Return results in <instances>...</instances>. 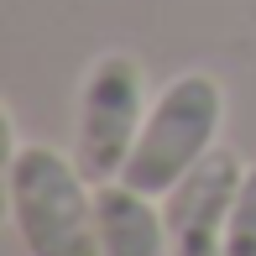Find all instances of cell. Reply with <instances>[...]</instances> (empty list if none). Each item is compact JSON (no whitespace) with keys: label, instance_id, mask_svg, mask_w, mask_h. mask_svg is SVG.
Returning <instances> with one entry per match:
<instances>
[{"label":"cell","instance_id":"6da1fadb","mask_svg":"<svg viewBox=\"0 0 256 256\" xmlns=\"http://www.w3.org/2000/svg\"><path fill=\"white\" fill-rule=\"evenodd\" d=\"M6 204L32 256H100V194L58 146L21 142L6 152Z\"/></svg>","mask_w":256,"mask_h":256},{"label":"cell","instance_id":"3957f363","mask_svg":"<svg viewBox=\"0 0 256 256\" xmlns=\"http://www.w3.org/2000/svg\"><path fill=\"white\" fill-rule=\"evenodd\" d=\"M146 78L131 52H104L84 74L74 120V162L89 183H115L146 120Z\"/></svg>","mask_w":256,"mask_h":256},{"label":"cell","instance_id":"5b68a950","mask_svg":"<svg viewBox=\"0 0 256 256\" xmlns=\"http://www.w3.org/2000/svg\"><path fill=\"white\" fill-rule=\"evenodd\" d=\"M100 256H172V236L152 194L126 188L120 178L100 183Z\"/></svg>","mask_w":256,"mask_h":256},{"label":"cell","instance_id":"7a4b0ae2","mask_svg":"<svg viewBox=\"0 0 256 256\" xmlns=\"http://www.w3.org/2000/svg\"><path fill=\"white\" fill-rule=\"evenodd\" d=\"M220 126H225V89L214 74H178L162 94L146 104L142 136H136L131 157L120 168V183L136 194H162L220 146Z\"/></svg>","mask_w":256,"mask_h":256},{"label":"cell","instance_id":"8992f818","mask_svg":"<svg viewBox=\"0 0 256 256\" xmlns=\"http://www.w3.org/2000/svg\"><path fill=\"white\" fill-rule=\"evenodd\" d=\"M225 256H256V162L240 178L236 209H230V230H225Z\"/></svg>","mask_w":256,"mask_h":256},{"label":"cell","instance_id":"277c9868","mask_svg":"<svg viewBox=\"0 0 256 256\" xmlns=\"http://www.w3.org/2000/svg\"><path fill=\"white\" fill-rule=\"evenodd\" d=\"M246 162L230 146H214L204 162H194L168 194H162V220L172 236V256H225V230L236 209Z\"/></svg>","mask_w":256,"mask_h":256}]
</instances>
